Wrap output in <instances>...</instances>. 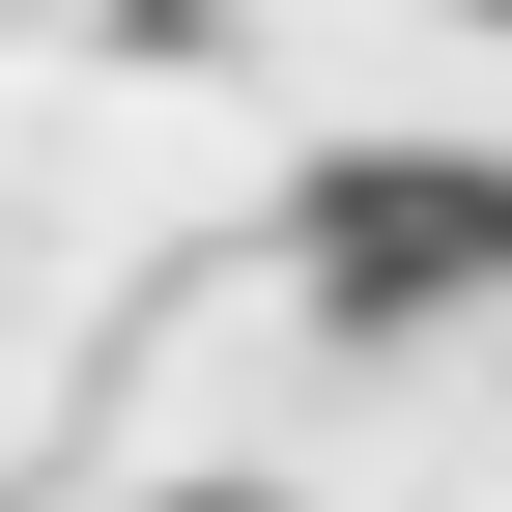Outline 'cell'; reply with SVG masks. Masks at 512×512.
Segmentation results:
<instances>
[{"label": "cell", "mask_w": 512, "mask_h": 512, "mask_svg": "<svg viewBox=\"0 0 512 512\" xmlns=\"http://www.w3.org/2000/svg\"><path fill=\"white\" fill-rule=\"evenodd\" d=\"M456 29H512V0H456Z\"/></svg>", "instance_id": "cell-1"}]
</instances>
